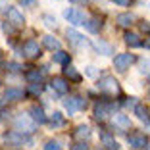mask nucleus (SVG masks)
Masks as SVG:
<instances>
[{"label":"nucleus","instance_id":"f257e3e1","mask_svg":"<svg viewBox=\"0 0 150 150\" xmlns=\"http://www.w3.org/2000/svg\"><path fill=\"white\" fill-rule=\"evenodd\" d=\"M98 91L104 93V94L114 96V94H119V83L112 77V75H106V77H102V79L98 81Z\"/></svg>","mask_w":150,"mask_h":150},{"label":"nucleus","instance_id":"f03ea898","mask_svg":"<svg viewBox=\"0 0 150 150\" xmlns=\"http://www.w3.org/2000/svg\"><path fill=\"white\" fill-rule=\"evenodd\" d=\"M64 108H66L67 114H75V112H79V110H85L87 108V100H85L83 96H69L64 100Z\"/></svg>","mask_w":150,"mask_h":150},{"label":"nucleus","instance_id":"7ed1b4c3","mask_svg":"<svg viewBox=\"0 0 150 150\" xmlns=\"http://www.w3.org/2000/svg\"><path fill=\"white\" fill-rule=\"evenodd\" d=\"M13 125H16V131L18 133H33V129H35V121H33L29 115H19V117H16V121H13Z\"/></svg>","mask_w":150,"mask_h":150},{"label":"nucleus","instance_id":"20e7f679","mask_svg":"<svg viewBox=\"0 0 150 150\" xmlns=\"http://www.w3.org/2000/svg\"><path fill=\"white\" fill-rule=\"evenodd\" d=\"M64 18L69 23H73V25H85L87 23V18H85V13L79 8H67L64 12Z\"/></svg>","mask_w":150,"mask_h":150},{"label":"nucleus","instance_id":"39448f33","mask_svg":"<svg viewBox=\"0 0 150 150\" xmlns=\"http://www.w3.org/2000/svg\"><path fill=\"white\" fill-rule=\"evenodd\" d=\"M23 56L29 58V60L39 58L40 56V46H39V42H37V40H33V39L25 40V44H23Z\"/></svg>","mask_w":150,"mask_h":150},{"label":"nucleus","instance_id":"423d86ee","mask_svg":"<svg viewBox=\"0 0 150 150\" xmlns=\"http://www.w3.org/2000/svg\"><path fill=\"white\" fill-rule=\"evenodd\" d=\"M133 62H135V56L133 54H117L115 60H114V67L117 71H125V69L131 67Z\"/></svg>","mask_w":150,"mask_h":150},{"label":"nucleus","instance_id":"0eeeda50","mask_svg":"<svg viewBox=\"0 0 150 150\" xmlns=\"http://www.w3.org/2000/svg\"><path fill=\"white\" fill-rule=\"evenodd\" d=\"M6 16H8V23H12L13 27H21L25 23V18H23V13L18 8H8L6 10Z\"/></svg>","mask_w":150,"mask_h":150},{"label":"nucleus","instance_id":"6e6552de","mask_svg":"<svg viewBox=\"0 0 150 150\" xmlns=\"http://www.w3.org/2000/svg\"><path fill=\"white\" fill-rule=\"evenodd\" d=\"M66 35H67L69 44H73V46H77V48H81V46H87V40H85V37L81 35V33H77L75 29H67Z\"/></svg>","mask_w":150,"mask_h":150},{"label":"nucleus","instance_id":"1a4fd4ad","mask_svg":"<svg viewBox=\"0 0 150 150\" xmlns=\"http://www.w3.org/2000/svg\"><path fill=\"white\" fill-rule=\"evenodd\" d=\"M127 142L133 146V148H146L148 146V141H146V135H141V133H135V135H129Z\"/></svg>","mask_w":150,"mask_h":150},{"label":"nucleus","instance_id":"9d476101","mask_svg":"<svg viewBox=\"0 0 150 150\" xmlns=\"http://www.w3.org/2000/svg\"><path fill=\"white\" fill-rule=\"evenodd\" d=\"M29 114H31V119L35 123H39V125L46 123V115H44V110L40 106H31L29 108Z\"/></svg>","mask_w":150,"mask_h":150},{"label":"nucleus","instance_id":"9b49d317","mask_svg":"<svg viewBox=\"0 0 150 150\" xmlns=\"http://www.w3.org/2000/svg\"><path fill=\"white\" fill-rule=\"evenodd\" d=\"M52 88L58 94H66L67 91H69V85H67V81L64 79V77H54L52 79Z\"/></svg>","mask_w":150,"mask_h":150},{"label":"nucleus","instance_id":"f8f14e48","mask_svg":"<svg viewBox=\"0 0 150 150\" xmlns=\"http://www.w3.org/2000/svg\"><path fill=\"white\" fill-rule=\"evenodd\" d=\"M112 123L119 129H131V119L123 114H115L114 117H112Z\"/></svg>","mask_w":150,"mask_h":150},{"label":"nucleus","instance_id":"ddd939ff","mask_svg":"<svg viewBox=\"0 0 150 150\" xmlns=\"http://www.w3.org/2000/svg\"><path fill=\"white\" fill-rule=\"evenodd\" d=\"M42 44H44V48L52 50V52H54V50H56V52L60 50V40L54 39L52 35H44V37H42Z\"/></svg>","mask_w":150,"mask_h":150},{"label":"nucleus","instance_id":"4468645a","mask_svg":"<svg viewBox=\"0 0 150 150\" xmlns=\"http://www.w3.org/2000/svg\"><path fill=\"white\" fill-rule=\"evenodd\" d=\"M21 98H23V91H21V88H6L4 100L16 102V100H21Z\"/></svg>","mask_w":150,"mask_h":150},{"label":"nucleus","instance_id":"2eb2a0df","mask_svg":"<svg viewBox=\"0 0 150 150\" xmlns=\"http://www.w3.org/2000/svg\"><path fill=\"white\" fill-rule=\"evenodd\" d=\"M115 21L121 27H131L133 21H135V16H133V13H119L117 18H115Z\"/></svg>","mask_w":150,"mask_h":150},{"label":"nucleus","instance_id":"dca6fc26","mask_svg":"<svg viewBox=\"0 0 150 150\" xmlns=\"http://www.w3.org/2000/svg\"><path fill=\"white\" fill-rule=\"evenodd\" d=\"M125 42H127L129 46H133V48H137V46H142V44H144L137 33H125Z\"/></svg>","mask_w":150,"mask_h":150},{"label":"nucleus","instance_id":"f3484780","mask_svg":"<svg viewBox=\"0 0 150 150\" xmlns=\"http://www.w3.org/2000/svg\"><path fill=\"white\" fill-rule=\"evenodd\" d=\"M88 137H91V129H88L87 125H79L73 133V139H77V141H85V139H88Z\"/></svg>","mask_w":150,"mask_h":150},{"label":"nucleus","instance_id":"a211bd4d","mask_svg":"<svg viewBox=\"0 0 150 150\" xmlns=\"http://www.w3.org/2000/svg\"><path fill=\"white\" fill-rule=\"evenodd\" d=\"M6 141L8 142H16V144H23V142H27V137L23 135V133L13 131V133H10V135H6Z\"/></svg>","mask_w":150,"mask_h":150},{"label":"nucleus","instance_id":"6ab92c4d","mask_svg":"<svg viewBox=\"0 0 150 150\" xmlns=\"http://www.w3.org/2000/svg\"><path fill=\"white\" fill-rule=\"evenodd\" d=\"M85 27H87L88 33H98V31H100V27H102V23H100L98 18H91V19H87Z\"/></svg>","mask_w":150,"mask_h":150},{"label":"nucleus","instance_id":"aec40b11","mask_svg":"<svg viewBox=\"0 0 150 150\" xmlns=\"http://www.w3.org/2000/svg\"><path fill=\"white\" fill-rule=\"evenodd\" d=\"M25 79L29 81L31 85H37V83H40L42 75H40V71H39V69H29V71L25 73Z\"/></svg>","mask_w":150,"mask_h":150},{"label":"nucleus","instance_id":"412c9836","mask_svg":"<svg viewBox=\"0 0 150 150\" xmlns=\"http://www.w3.org/2000/svg\"><path fill=\"white\" fill-rule=\"evenodd\" d=\"M50 127H54V129H58V127H64V123H66V121H64V117H62V114H60V112H54L52 115H50Z\"/></svg>","mask_w":150,"mask_h":150},{"label":"nucleus","instance_id":"4be33fe9","mask_svg":"<svg viewBox=\"0 0 150 150\" xmlns=\"http://www.w3.org/2000/svg\"><path fill=\"white\" fill-rule=\"evenodd\" d=\"M102 142H104L106 150H119V144L110 137V133H104V135H102Z\"/></svg>","mask_w":150,"mask_h":150},{"label":"nucleus","instance_id":"5701e85b","mask_svg":"<svg viewBox=\"0 0 150 150\" xmlns=\"http://www.w3.org/2000/svg\"><path fill=\"white\" fill-rule=\"evenodd\" d=\"M94 46H96V50H98L100 54H104V56H110V54H114V48H112L108 42H104V40H98Z\"/></svg>","mask_w":150,"mask_h":150},{"label":"nucleus","instance_id":"b1692460","mask_svg":"<svg viewBox=\"0 0 150 150\" xmlns=\"http://www.w3.org/2000/svg\"><path fill=\"white\" fill-rule=\"evenodd\" d=\"M52 60L56 64H67V62H69V54L64 52V50H58V52L52 54Z\"/></svg>","mask_w":150,"mask_h":150},{"label":"nucleus","instance_id":"393cba45","mask_svg":"<svg viewBox=\"0 0 150 150\" xmlns=\"http://www.w3.org/2000/svg\"><path fill=\"white\" fill-rule=\"evenodd\" d=\"M64 73H66V77H69L73 83H79L81 81V75H79V71L75 69V67H71V66H67L66 69H64Z\"/></svg>","mask_w":150,"mask_h":150},{"label":"nucleus","instance_id":"a878e982","mask_svg":"<svg viewBox=\"0 0 150 150\" xmlns=\"http://www.w3.org/2000/svg\"><path fill=\"white\" fill-rule=\"evenodd\" d=\"M135 115H137L139 119H142V121H148V110H146L142 104H137V106H135Z\"/></svg>","mask_w":150,"mask_h":150},{"label":"nucleus","instance_id":"bb28decb","mask_svg":"<svg viewBox=\"0 0 150 150\" xmlns=\"http://www.w3.org/2000/svg\"><path fill=\"white\" fill-rule=\"evenodd\" d=\"M106 115H108V106H100V104H96L94 117H96L98 121H102V119H106Z\"/></svg>","mask_w":150,"mask_h":150},{"label":"nucleus","instance_id":"cd10ccee","mask_svg":"<svg viewBox=\"0 0 150 150\" xmlns=\"http://www.w3.org/2000/svg\"><path fill=\"white\" fill-rule=\"evenodd\" d=\"M44 150H60V142L58 141H48L44 144Z\"/></svg>","mask_w":150,"mask_h":150},{"label":"nucleus","instance_id":"c85d7f7f","mask_svg":"<svg viewBox=\"0 0 150 150\" xmlns=\"http://www.w3.org/2000/svg\"><path fill=\"white\" fill-rule=\"evenodd\" d=\"M29 93H31V94H40V93H42V85H40V83L29 85Z\"/></svg>","mask_w":150,"mask_h":150},{"label":"nucleus","instance_id":"c756f323","mask_svg":"<svg viewBox=\"0 0 150 150\" xmlns=\"http://www.w3.org/2000/svg\"><path fill=\"white\" fill-rule=\"evenodd\" d=\"M42 19H44V23H46L48 27H56V19H54L52 16H44Z\"/></svg>","mask_w":150,"mask_h":150},{"label":"nucleus","instance_id":"7c9ffc66","mask_svg":"<svg viewBox=\"0 0 150 150\" xmlns=\"http://www.w3.org/2000/svg\"><path fill=\"white\" fill-rule=\"evenodd\" d=\"M37 0H21V6H35Z\"/></svg>","mask_w":150,"mask_h":150},{"label":"nucleus","instance_id":"2f4dec72","mask_svg":"<svg viewBox=\"0 0 150 150\" xmlns=\"http://www.w3.org/2000/svg\"><path fill=\"white\" fill-rule=\"evenodd\" d=\"M141 29L148 33V31H150V23H148V21H142V23H141Z\"/></svg>","mask_w":150,"mask_h":150},{"label":"nucleus","instance_id":"473e14b6","mask_svg":"<svg viewBox=\"0 0 150 150\" xmlns=\"http://www.w3.org/2000/svg\"><path fill=\"white\" fill-rule=\"evenodd\" d=\"M115 4H119V6H129L131 4V0H114Z\"/></svg>","mask_w":150,"mask_h":150},{"label":"nucleus","instance_id":"72a5a7b5","mask_svg":"<svg viewBox=\"0 0 150 150\" xmlns=\"http://www.w3.org/2000/svg\"><path fill=\"white\" fill-rule=\"evenodd\" d=\"M73 150H87V144H85V142H79V144H75Z\"/></svg>","mask_w":150,"mask_h":150},{"label":"nucleus","instance_id":"f704fd0d","mask_svg":"<svg viewBox=\"0 0 150 150\" xmlns=\"http://www.w3.org/2000/svg\"><path fill=\"white\" fill-rule=\"evenodd\" d=\"M6 67H10V71H18V69H19V66H18V64H8Z\"/></svg>","mask_w":150,"mask_h":150},{"label":"nucleus","instance_id":"c9c22d12","mask_svg":"<svg viewBox=\"0 0 150 150\" xmlns=\"http://www.w3.org/2000/svg\"><path fill=\"white\" fill-rule=\"evenodd\" d=\"M87 73L91 75V77H94V75H96V67H93V66H91V67H88V71H87Z\"/></svg>","mask_w":150,"mask_h":150},{"label":"nucleus","instance_id":"e433bc0d","mask_svg":"<svg viewBox=\"0 0 150 150\" xmlns=\"http://www.w3.org/2000/svg\"><path fill=\"white\" fill-rule=\"evenodd\" d=\"M142 46H146V48H150V40H146V42L142 44Z\"/></svg>","mask_w":150,"mask_h":150},{"label":"nucleus","instance_id":"4c0bfd02","mask_svg":"<svg viewBox=\"0 0 150 150\" xmlns=\"http://www.w3.org/2000/svg\"><path fill=\"white\" fill-rule=\"evenodd\" d=\"M71 2H81V0H71Z\"/></svg>","mask_w":150,"mask_h":150},{"label":"nucleus","instance_id":"58836bf2","mask_svg":"<svg viewBox=\"0 0 150 150\" xmlns=\"http://www.w3.org/2000/svg\"><path fill=\"white\" fill-rule=\"evenodd\" d=\"M146 150H150V144H148V146H146Z\"/></svg>","mask_w":150,"mask_h":150},{"label":"nucleus","instance_id":"ea45409f","mask_svg":"<svg viewBox=\"0 0 150 150\" xmlns=\"http://www.w3.org/2000/svg\"><path fill=\"white\" fill-rule=\"evenodd\" d=\"M0 4H4V0H0Z\"/></svg>","mask_w":150,"mask_h":150}]
</instances>
